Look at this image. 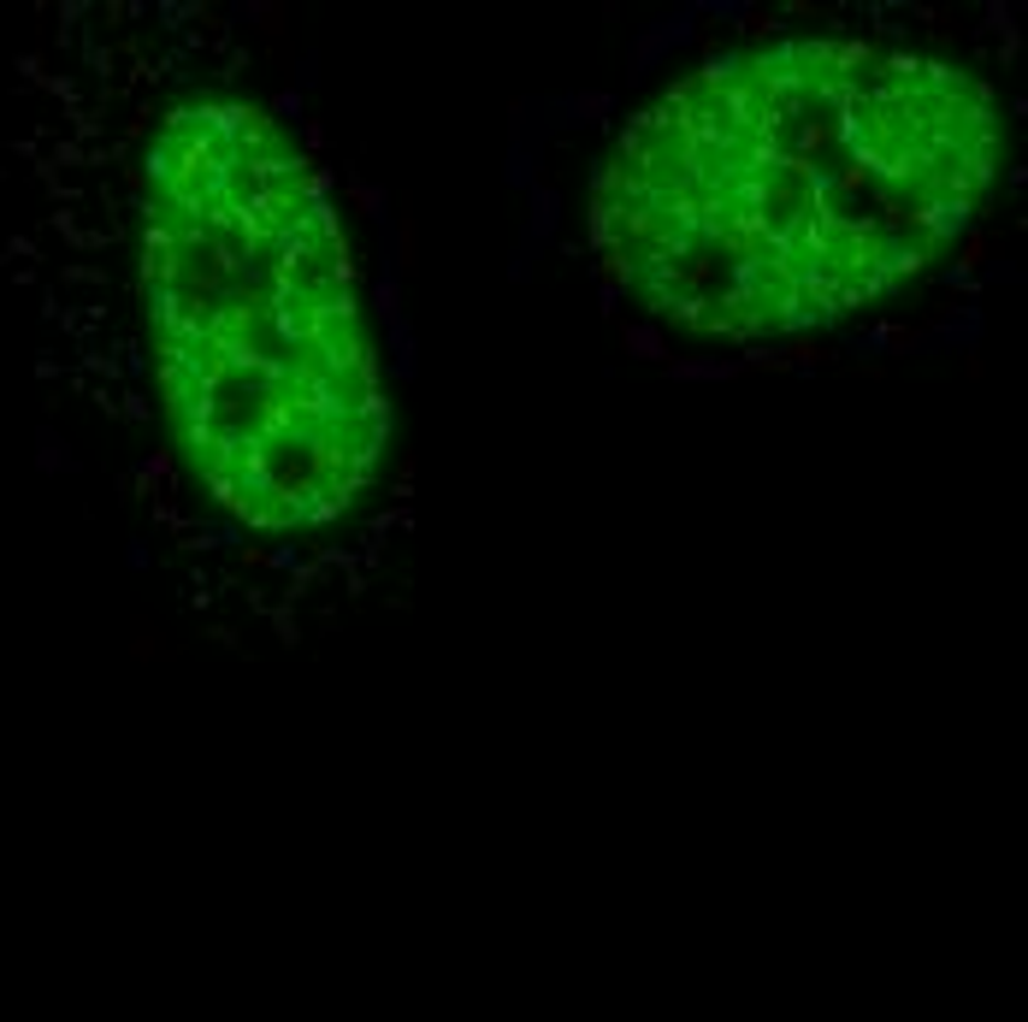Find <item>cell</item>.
<instances>
[{
	"instance_id": "cell-1",
	"label": "cell",
	"mask_w": 1028,
	"mask_h": 1022,
	"mask_svg": "<svg viewBox=\"0 0 1028 1022\" xmlns=\"http://www.w3.org/2000/svg\"><path fill=\"white\" fill-rule=\"evenodd\" d=\"M1005 113L946 48L780 30L632 113L591 178V249L644 314L780 344L893 308L999 196Z\"/></svg>"
},
{
	"instance_id": "cell-2",
	"label": "cell",
	"mask_w": 1028,
	"mask_h": 1022,
	"mask_svg": "<svg viewBox=\"0 0 1028 1022\" xmlns=\"http://www.w3.org/2000/svg\"><path fill=\"white\" fill-rule=\"evenodd\" d=\"M113 236L190 550L325 544L361 520L390 402L337 201L284 118L231 72L154 77L118 148Z\"/></svg>"
}]
</instances>
